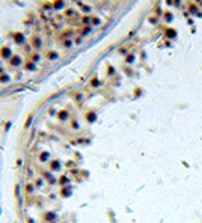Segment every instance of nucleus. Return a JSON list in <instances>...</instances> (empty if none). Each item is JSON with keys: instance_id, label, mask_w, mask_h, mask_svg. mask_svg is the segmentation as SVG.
Segmentation results:
<instances>
[{"instance_id": "2", "label": "nucleus", "mask_w": 202, "mask_h": 223, "mask_svg": "<svg viewBox=\"0 0 202 223\" xmlns=\"http://www.w3.org/2000/svg\"><path fill=\"white\" fill-rule=\"evenodd\" d=\"M12 36H14V39H15V44H20V45H23V44L26 42V38H24V35H23L21 32L12 33Z\"/></svg>"}, {"instance_id": "6", "label": "nucleus", "mask_w": 202, "mask_h": 223, "mask_svg": "<svg viewBox=\"0 0 202 223\" xmlns=\"http://www.w3.org/2000/svg\"><path fill=\"white\" fill-rule=\"evenodd\" d=\"M80 21H82V24H83V26H91V21H92V17H89V15H83Z\"/></svg>"}, {"instance_id": "11", "label": "nucleus", "mask_w": 202, "mask_h": 223, "mask_svg": "<svg viewBox=\"0 0 202 223\" xmlns=\"http://www.w3.org/2000/svg\"><path fill=\"white\" fill-rule=\"evenodd\" d=\"M26 69H36L33 62H26Z\"/></svg>"}, {"instance_id": "8", "label": "nucleus", "mask_w": 202, "mask_h": 223, "mask_svg": "<svg viewBox=\"0 0 202 223\" xmlns=\"http://www.w3.org/2000/svg\"><path fill=\"white\" fill-rule=\"evenodd\" d=\"M78 5H80V8H82V11H83V12H91V9H92L91 6H87V5H83L82 2H78Z\"/></svg>"}, {"instance_id": "5", "label": "nucleus", "mask_w": 202, "mask_h": 223, "mask_svg": "<svg viewBox=\"0 0 202 223\" xmlns=\"http://www.w3.org/2000/svg\"><path fill=\"white\" fill-rule=\"evenodd\" d=\"M9 60H11V65H12V66H20V65H21V57H20L18 55H14Z\"/></svg>"}, {"instance_id": "7", "label": "nucleus", "mask_w": 202, "mask_h": 223, "mask_svg": "<svg viewBox=\"0 0 202 223\" xmlns=\"http://www.w3.org/2000/svg\"><path fill=\"white\" fill-rule=\"evenodd\" d=\"M94 30V26H83V29H82V35L83 36H86L87 33H91Z\"/></svg>"}, {"instance_id": "12", "label": "nucleus", "mask_w": 202, "mask_h": 223, "mask_svg": "<svg viewBox=\"0 0 202 223\" xmlns=\"http://www.w3.org/2000/svg\"><path fill=\"white\" fill-rule=\"evenodd\" d=\"M74 14H75V11L71 9V8H69V9H65V17H73Z\"/></svg>"}, {"instance_id": "14", "label": "nucleus", "mask_w": 202, "mask_h": 223, "mask_svg": "<svg viewBox=\"0 0 202 223\" xmlns=\"http://www.w3.org/2000/svg\"><path fill=\"white\" fill-rule=\"evenodd\" d=\"M8 80H9V77H8L6 74H5V75H2V77H0V82H8Z\"/></svg>"}, {"instance_id": "9", "label": "nucleus", "mask_w": 202, "mask_h": 223, "mask_svg": "<svg viewBox=\"0 0 202 223\" xmlns=\"http://www.w3.org/2000/svg\"><path fill=\"white\" fill-rule=\"evenodd\" d=\"M98 24H101V20H100V17H92L91 26H98Z\"/></svg>"}, {"instance_id": "13", "label": "nucleus", "mask_w": 202, "mask_h": 223, "mask_svg": "<svg viewBox=\"0 0 202 223\" xmlns=\"http://www.w3.org/2000/svg\"><path fill=\"white\" fill-rule=\"evenodd\" d=\"M71 45H73V41H71V39H65V41H64V47L69 48Z\"/></svg>"}, {"instance_id": "10", "label": "nucleus", "mask_w": 202, "mask_h": 223, "mask_svg": "<svg viewBox=\"0 0 202 223\" xmlns=\"http://www.w3.org/2000/svg\"><path fill=\"white\" fill-rule=\"evenodd\" d=\"M47 56H48V59H57V57H59V55H57L56 51H48Z\"/></svg>"}, {"instance_id": "4", "label": "nucleus", "mask_w": 202, "mask_h": 223, "mask_svg": "<svg viewBox=\"0 0 202 223\" xmlns=\"http://www.w3.org/2000/svg\"><path fill=\"white\" fill-rule=\"evenodd\" d=\"M53 9H56V11H60V9H64V8H66L65 6V0H53Z\"/></svg>"}, {"instance_id": "16", "label": "nucleus", "mask_w": 202, "mask_h": 223, "mask_svg": "<svg viewBox=\"0 0 202 223\" xmlns=\"http://www.w3.org/2000/svg\"><path fill=\"white\" fill-rule=\"evenodd\" d=\"M73 2H80V0H73Z\"/></svg>"}, {"instance_id": "15", "label": "nucleus", "mask_w": 202, "mask_h": 223, "mask_svg": "<svg viewBox=\"0 0 202 223\" xmlns=\"http://www.w3.org/2000/svg\"><path fill=\"white\" fill-rule=\"evenodd\" d=\"M32 59H33V60H39V56H38V53H33Z\"/></svg>"}, {"instance_id": "3", "label": "nucleus", "mask_w": 202, "mask_h": 223, "mask_svg": "<svg viewBox=\"0 0 202 223\" xmlns=\"http://www.w3.org/2000/svg\"><path fill=\"white\" fill-rule=\"evenodd\" d=\"M30 41H32V47L33 48H41L42 47V39L38 36V35H33Z\"/></svg>"}, {"instance_id": "1", "label": "nucleus", "mask_w": 202, "mask_h": 223, "mask_svg": "<svg viewBox=\"0 0 202 223\" xmlns=\"http://www.w3.org/2000/svg\"><path fill=\"white\" fill-rule=\"evenodd\" d=\"M0 57H3V59H11L12 57V51H11L9 45H3L0 48Z\"/></svg>"}]
</instances>
